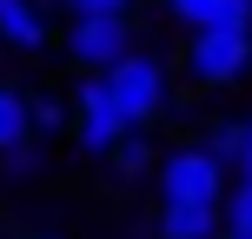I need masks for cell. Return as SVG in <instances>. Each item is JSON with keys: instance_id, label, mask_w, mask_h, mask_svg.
<instances>
[{"instance_id": "6da1fadb", "label": "cell", "mask_w": 252, "mask_h": 239, "mask_svg": "<svg viewBox=\"0 0 252 239\" xmlns=\"http://www.w3.org/2000/svg\"><path fill=\"white\" fill-rule=\"evenodd\" d=\"M106 93H113V106H120V120H126V133H146L153 120L173 106V60H166L159 47H133L126 60L106 67Z\"/></svg>"}, {"instance_id": "7a4b0ae2", "label": "cell", "mask_w": 252, "mask_h": 239, "mask_svg": "<svg viewBox=\"0 0 252 239\" xmlns=\"http://www.w3.org/2000/svg\"><path fill=\"white\" fill-rule=\"evenodd\" d=\"M133 47H139L133 13H66V27H60V53H66V67H73L80 80L106 73V67L126 60Z\"/></svg>"}, {"instance_id": "3957f363", "label": "cell", "mask_w": 252, "mask_h": 239, "mask_svg": "<svg viewBox=\"0 0 252 239\" xmlns=\"http://www.w3.org/2000/svg\"><path fill=\"white\" fill-rule=\"evenodd\" d=\"M173 67H186V87L199 93H226L252 73V34H232V27H199L186 34V53Z\"/></svg>"}, {"instance_id": "277c9868", "label": "cell", "mask_w": 252, "mask_h": 239, "mask_svg": "<svg viewBox=\"0 0 252 239\" xmlns=\"http://www.w3.org/2000/svg\"><path fill=\"white\" fill-rule=\"evenodd\" d=\"M226 166L213 160L206 146H166L159 160H153V186H159V206H219V193H226Z\"/></svg>"}, {"instance_id": "5b68a950", "label": "cell", "mask_w": 252, "mask_h": 239, "mask_svg": "<svg viewBox=\"0 0 252 239\" xmlns=\"http://www.w3.org/2000/svg\"><path fill=\"white\" fill-rule=\"evenodd\" d=\"M120 133H126V120H120L113 93H106V80L100 73L80 80V93L66 100V139H73V153L80 160H106L120 146Z\"/></svg>"}, {"instance_id": "8992f818", "label": "cell", "mask_w": 252, "mask_h": 239, "mask_svg": "<svg viewBox=\"0 0 252 239\" xmlns=\"http://www.w3.org/2000/svg\"><path fill=\"white\" fill-rule=\"evenodd\" d=\"M47 40H53V20L33 0H0V47L7 53H40Z\"/></svg>"}, {"instance_id": "52a82bcc", "label": "cell", "mask_w": 252, "mask_h": 239, "mask_svg": "<svg viewBox=\"0 0 252 239\" xmlns=\"http://www.w3.org/2000/svg\"><path fill=\"white\" fill-rule=\"evenodd\" d=\"M47 173H53V146H47V139H33V133H27V139H13V146L0 153V186H7V193L40 186Z\"/></svg>"}, {"instance_id": "ba28073f", "label": "cell", "mask_w": 252, "mask_h": 239, "mask_svg": "<svg viewBox=\"0 0 252 239\" xmlns=\"http://www.w3.org/2000/svg\"><path fill=\"white\" fill-rule=\"evenodd\" d=\"M153 160H159V146H153L146 133H120V146L106 153V173H113V186H146Z\"/></svg>"}, {"instance_id": "9c48e42d", "label": "cell", "mask_w": 252, "mask_h": 239, "mask_svg": "<svg viewBox=\"0 0 252 239\" xmlns=\"http://www.w3.org/2000/svg\"><path fill=\"white\" fill-rule=\"evenodd\" d=\"M159 239H219V206H159Z\"/></svg>"}, {"instance_id": "30bf717a", "label": "cell", "mask_w": 252, "mask_h": 239, "mask_svg": "<svg viewBox=\"0 0 252 239\" xmlns=\"http://www.w3.org/2000/svg\"><path fill=\"white\" fill-rule=\"evenodd\" d=\"M27 133L47 139V146L66 133V100H60V93H27Z\"/></svg>"}, {"instance_id": "8fae6325", "label": "cell", "mask_w": 252, "mask_h": 239, "mask_svg": "<svg viewBox=\"0 0 252 239\" xmlns=\"http://www.w3.org/2000/svg\"><path fill=\"white\" fill-rule=\"evenodd\" d=\"M219 233L252 239V179H226V193H219Z\"/></svg>"}, {"instance_id": "7c38bea8", "label": "cell", "mask_w": 252, "mask_h": 239, "mask_svg": "<svg viewBox=\"0 0 252 239\" xmlns=\"http://www.w3.org/2000/svg\"><path fill=\"white\" fill-rule=\"evenodd\" d=\"M159 13L179 27V34H199V27H219V0H159Z\"/></svg>"}, {"instance_id": "4fadbf2b", "label": "cell", "mask_w": 252, "mask_h": 239, "mask_svg": "<svg viewBox=\"0 0 252 239\" xmlns=\"http://www.w3.org/2000/svg\"><path fill=\"white\" fill-rule=\"evenodd\" d=\"M13 139H27V93L13 87V80H0V153H7Z\"/></svg>"}, {"instance_id": "5bb4252c", "label": "cell", "mask_w": 252, "mask_h": 239, "mask_svg": "<svg viewBox=\"0 0 252 239\" xmlns=\"http://www.w3.org/2000/svg\"><path fill=\"white\" fill-rule=\"evenodd\" d=\"M192 146H206V153H213L219 166H232V146H239V120H226V113H219V120H206Z\"/></svg>"}, {"instance_id": "9a60e30c", "label": "cell", "mask_w": 252, "mask_h": 239, "mask_svg": "<svg viewBox=\"0 0 252 239\" xmlns=\"http://www.w3.org/2000/svg\"><path fill=\"white\" fill-rule=\"evenodd\" d=\"M226 173H239V179H252V113L239 120V146H232V166Z\"/></svg>"}, {"instance_id": "2e32d148", "label": "cell", "mask_w": 252, "mask_h": 239, "mask_svg": "<svg viewBox=\"0 0 252 239\" xmlns=\"http://www.w3.org/2000/svg\"><path fill=\"white\" fill-rule=\"evenodd\" d=\"M219 27H232V34H252V0H219Z\"/></svg>"}, {"instance_id": "e0dca14e", "label": "cell", "mask_w": 252, "mask_h": 239, "mask_svg": "<svg viewBox=\"0 0 252 239\" xmlns=\"http://www.w3.org/2000/svg\"><path fill=\"white\" fill-rule=\"evenodd\" d=\"M139 0H60V13H133Z\"/></svg>"}, {"instance_id": "ac0fdd59", "label": "cell", "mask_w": 252, "mask_h": 239, "mask_svg": "<svg viewBox=\"0 0 252 239\" xmlns=\"http://www.w3.org/2000/svg\"><path fill=\"white\" fill-rule=\"evenodd\" d=\"M33 7H40V13H60V0H33Z\"/></svg>"}, {"instance_id": "d6986e66", "label": "cell", "mask_w": 252, "mask_h": 239, "mask_svg": "<svg viewBox=\"0 0 252 239\" xmlns=\"http://www.w3.org/2000/svg\"><path fill=\"white\" fill-rule=\"evenodd\" d=\"M27 239H60V233H27Z\"/></svg>"}, {"instance_id": "ffe728a7", "label": "cell", "mask_w": 252, "mask_h": 239, "mask_svg": "<svg viewBox=\"0 0 252 239\" xmlns=\"http://www.w3.org/2000/svg\"><path fill=\"white\" fill-rule=\"evenodd\" d=\"M219 239H239V233H219Z\"/></svg>"}]
</instances>
